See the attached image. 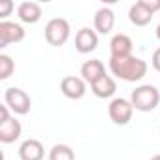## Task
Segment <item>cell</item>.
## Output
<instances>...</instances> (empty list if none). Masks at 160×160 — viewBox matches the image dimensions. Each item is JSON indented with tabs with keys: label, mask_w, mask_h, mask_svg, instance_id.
<instances>
[{
	"label": "cell",
	"mask_w": 160,
	"mask_h": 160,
	"mask_svg": "<svg viewBox=\"0 0 160 160\" xmlns=\"http://www.w3.org/2000/svg\"><path fill=\"white\" fill-rule=\"evenodd\" d=\"M12 119V115H10V108L4 104V106H0V124H4V122H8Z\"/></svg>",
	"instance_id": "21"
},
{
	"label": "cell",
	"mask_w": 160,
	"mask_h": 160,
	"mask_svg": "<svg viewBox=\"0 0 160 160\" xmlns=\"http://www.w3.org/2000/svg\"><path fill=\"white\" fill-rule=\"evenodd\" d=\"M15 72V62L10 55H0V79L6 81L8 77H12V73Z\"/></svg>",
	"instance_id": "18"
},
{
	"label": "cell",
	"mask_w": 160,
	"mask_h": 160,
	"mask_svg": "<svg viewBox=\"0 0 160 160\" xmlns=\"http://www.w3.org/2000/svg\"><path fill=\"white\" fill-rule=\"evenodd\" d=\"M109 70L115 77L128 83H136L147 75V62L136 55L130 57H109Z\"/></svg>",
	"instance_id": "1"
},
{
	"label": "cell",
	"mask_w": 160,
	"mask_h": 160,
	"mask_svg": "<svg viewBox=\"0 0 160 160\" xmlns=\"http://www.w3.org/2000/svg\"><path fill=\"white\" fill-rule=\"evenodd\" d=\"M151 64H152V68L156 70V72H160V47L152 53V58H151Z\"/></svg>",
	"instance_id": "22"
},
{
	"label": "cell",
	"mask_w": 160,
	"mask_h": 160,
	"mask_svg": "<svg viewBox=\"0 0 160 160\" xmlns=\"http://www.w3.org/2000/svg\"><path fill=\"white\" fill-rule=\"evenodd\" d=\"M152 17H154V15H152L151 12H147L139 2L132 4L130 10H128V19H130V23L136 25V27H145V25H149V23L152 21Z\"/></svg>",
	"instance_id": "16"
},
{
	"label": "cell",
	"mask_w": 160,
	"mask_h": 160,
	"mask_svg": "<svg viewBox=\"0 0 160 160\" xmlns=\"http://www.w3.org/2000/svg\"><path fill=\"white\" fill-rule=\"evenodd\" d=\"M49 160H75V152L66 143H57L49 151Z\"/></svg>",
	"instance_id": "17"
},
{
	"label": "cell",
	"mask_w": 160,
	"mask_h": 160,
	"mask_svg": "<svg viewBox=\"0 0 160 160\" xmlns=\"http://www.w3.org/2000/svg\"><path fill=\"white\" fill-rule=\"evenodd\" d=\"M21 132H23V126H21V122L15 119V117H12L8 122H4V124H0V141L2 143H15L19 138H21Z\"/></svg>",
	"instance_id": "14"
},
{
	"label": "cell",
	"mask_w": 160,
	"mask_h": 160,
	"mask_svg": "<svg viewBox=\"0 0 160 160\" xmlns=\"http://www.w3.org/2000/svg\"><path fill=\"white\" fill-rule=\"evenodd\" d=\"M17 15L23 23H28V25H34L42 19L43 15V10L38 2H21L17 6Z\"/></svg>",
	"instance_id": "13"
},
{
	"label": "cell",
	"mask_w": 160,
	"mask_h": 160,
	"mask_svg": "<svg viewBox=\"0 0 160 160\" xmlns=\"http://www.w3.org/2000/svg\"><path fill=\"white\" fill-rule=\"evenodd\" d=\"M91 89H92V94L96 98H111L117 92V83H115V79L111 75H104L96 83L91 85Z\"/></svg>",
	"instance_id": "15"
},
{
	"label": "cell",
	"mask_w": 160,
	"mask_h": 160,
	"mask_svg": "<svg viewBox=\"0 0 160 160\" xmlns=\"http://www.w3.org/2000/svg\"><path fill=\"white\" fill-rule=\"evenodd\" d=\"M108 113H109V119L113 124H119V126H124L132 121V115H134V106L130 100L126 98H113L109 102V108H108Z\"/></svg>",
	"instance_id": "5"
},
{
	"label": "cell",
	"mask_w": 160,
	"mask_h": 160,
	"mask_svg": "<svg viewBox=\"0 0 160 160\" xmlns=\"http://www.w3.org/2000/svg\"><path fill=\"white\" fill-rule=\"evenodd\" d=\"M4 104L10 108V111H13L15 115H27L32 108V100L30 96L19 89V87H10L4 92Z\"/></svg>",
	"instance_id": "4"
},
{
	"label": "cell",
	"mask_w": 160,
	"mask_h": 160,
	"mask_svg": "<svg viewBox=\"0 0 160 160\" xmlns=\"http://www.w3.org/2000/svg\"><path fill=\"white\" fill-rule=\"evenodd\" d=\"M25 40V28L13 21H0V47H8L10 43H19Z\"/></svg>",
	"instance_id": "7"
},
{
	"label": "cell",
	"mask_w": 160,
	"mask_h": 160,
	"mask_svg": "<svg viewBox=\"0 0 160 160\" xmlns=\"http://www.w3.org/2000/svg\"><path fill=\"white\" fill-rule=\"evenodd\" d=\"M154 32H156V38L160 40V23H158V27H156V30H154Z\"/></svg>",
	"instance_id": "23"
},
{
	"label": "cell",
	"mask_w": 160,
	"mask_h": 160,
	"mask_svg": "<svg viewBox=\"0 0 160 160\" xmlns=\"http://www.w3.org/2000/svg\"><path fill=\"white\" fill-rule=\"evenodd\" d=\"M13 2H12V0H0V17H8L12 12H13Z\"/></svg>",
	"instance_id": "20"
},
{
	"label": "cell",
	"mask_w": 160,
	"mask_h": 160,
	"mask_svg": "<svg viewBox=\"0 0 160 160\" xmlns=\"http://www.w3.org/2000/svg\"><path fill=\"white\" fill-rule=\"evenodd\" d=\"M98 47V32L89 28V27H83L81 30H77L75 34V49L79 53H92L94 49Z\"/></svg>",
	"instance_id": "8"
},
{
	"label": "cell",
	"mask_w": 160,
	"mask_h": 160,
	"mask_svg": "<svg viewBox=\"0 0 160 160\" xmlns=\"http://www.w3.org/2000/svg\"><path fill=\"white\" fill-rule=\"evenodd\" d=\"M115 27V12L111 8H100L94 13V30L98 34H109Z\"/></svg>",
	"instance_id": "10"
},
{
	"label": "cell",
	"mask_w": 160,
	"mask_h": 160,
	"mask_svg": "<svg viewBox=\"0 0 160 160\" xmlns=\"http://www.w3.org/2000/svg\"><path fill=\"white\" fill-rule=\"evenodd\" d=\"M60 91L70 100H81L87 92V81L77 75H66L60 81Z\"/></svg>",
	"instance_id": "6"
},
{
	"label": "cell",
	"mask_w": 160,
	"mask_h": 160,
	"mask_svg": "<svg viewBox=\"0 0 160 160\" xmlns=\"http://www.w3.org/2000/svg\"><path fill=\"white\" fill-rule=\"evenodd\" d=\"M138 2H139L147 12H151L152 15L160 10V0H138Z\"/></svg>",
	"instance_id": "19"
},
{
	"label": "cell",
	"mask_w": 160,
	"mask_h": 160,
	"mask_svg": "<svg viewBox=\"0 0 160 160\" xmlns=\"http://www.w3.org/2000/svg\"><path fill=\"white\" fill-rule=\"evenodd\" d=\"M151 160H160V154H154V156H152Z\"/></svg>",
	"instance_id": "24"
},
{
	"label": "cell",
	"mask_w": 160,
	"mask_h": 160,
	"mask_svg": "<svg viewBox=\"0 0 160 160\" xmlns=\"http://www.w3.org/2000/svg\"><path fill=\"white\" fill-rule=\"evenodd\" d=\"M130 102H132L134 109H138V111H143V113L152 111L160 104V91L154 85H139L132 91Z\"/></svg>",
	"instance_id": "2"
},
{
	"label": "cell",
	"mask_w": 160,
	"mask_h": 160,
	"mask_svg": "<svg viewBox=\"0 0 160 160\" xmlns=\"http://www.w3.org/2000/svg\"><path fill=\"white\" fill-rule=\"evenodd\" d=\"M45 156V149L42 145V141L38 139H25L19 145V158L21 160H43Z\"/></svg>",
	"instance_id": "11"
},
{
	"label": "cell",
	"mask_w": 160,
	"mask_h": 160,
	"mask_svg": "<svg viewBox=\"0 0 160 160\" xmlns=\"http://www.w3.org/2000/svg\"><path fill=\"white\" fill-rule=\"evenodd\" d=\"M70 38V23L62 17H55L45 25V40L53 47H60Z\"/></svg>",
	"instance_id": "3"
},
{
	"label": "cell",
	"mask_w": 160,
	"mask_h": 160,
	"mask_svg": "<svg viewBox=\"0 0 160 160\" xmlns=\"http://www.w3.org/2000/svg\"><path fill=\"white\" fill-rule=\"evenodd\" d=\"M104 75H106V66H104L102 60L91 58V60H85L83 62V66H81V77L85 79L89 85L96 83L98 79L104 77Z\"/></svg>",
	"instance_id": "9"
},
{
	"label": "cell",
	"mask_w": 160,
	"mask_h": 160,
	"mask_svg": "<svg viewBox=\"0 0 160 160\" xmlns=\"http://www.w3.org/2000/svg\"><path fill=\"white\" fill-rule=\"evenodd\" d=\"M134 49V42L128 34H115L109 42V51L111 57H130Z\"/></svg>",
	"instance_id": "12"
}]
</instances>
